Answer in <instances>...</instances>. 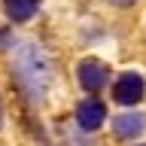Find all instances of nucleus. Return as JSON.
Segmentation results:
<instances>
[{"label":"nucleus","instance_id":"nucleus-8","mask_svg":"<svg viewBox=\"0 0 146 146\" xmlns=\"http://www.w3.org/2000/svg\"><path fill=\"white\" fill-rule=\"evenodd\" d=\"M0 128H3V98H0Z\"/></svg>","mask_w":146,"mask_h":146},{"label":"nucleus","instance_id":"nucleus-7","mask_svg":"<svg viewBox=\"0 0 146 146\" xmlns=\"http://www.w3.org/2000/svg\"><path fill=\"white\" fill-rule=\"evenodd\" d=\"M110 3H113V6H131L134 0H110Z\"/></svg>","mask_w":146,"mask_h":146},{"label":"nucleus","instance_id":"nucleus-5","mask_svg":"<svg viewBox=\"0 0 146 146\" xmlns=\"http://www.w3.org/2000/svg\"><path fill=\"white\" fill-rule=\"evenodd\" d=\"M143 131H146V116H143V113H125V116L113 119V134L122 137V140L140 137Z\"/></svg>","mask_w":146,"mask_h":146},{"label":"nucleus","instance_id":"nucleus-2","mask_svg":"<svg viewBox=\"0 0 146 146\" xmlns=\"http://www.w3.org/2000/svg\"><path fill=\"white\" fill-rule=\"evenodd\" d=\"M146 94V82L140 73H122L116 79V85H113V100L116 104H125V107H131V104H140Z\"/></svg>","mask_w":146,"mask_h":146},{"label":"nucleus","instance_id":"nucleus-4","mask_svg":"<svg viewBox=\"0 0 146 146\" xmlns=\"http://www.w3.org/2000/svg\"><path fill=\"white\" fill-rule=\"evenodd\" d=\"M107 79H110L107 64H100V61H82L79 64V85L85 91H100L107 85Z\"/></svg>","mask_w":146,"mask_h":146},{"label":"nucleus","instance_id":"nucleus-6","mask_svg":"<svg viewBox=\"0 0 146 146\" xmlns=\"http://www.w3.org/2000/svg\"><path fill=\"white\" fill-rule=\"evenodd\" d=\"M3 9L12 21H27V18L36 15L40 9V0H3Z\"/></svg>","mask_w":146,"mask_h":146},{"label":"nucleus","instance_id":"nucleus-3","mask_svg":"<svg viewBox=\"0 0 146 146\" xmlns=\"http://www.w3.org/2000/svg\"><path fill=\"white\" fill-rule=\"evenodd\" d=\"M104 119H107V110H104V104L94 98L82 100L79 107H76V122H79L82 131H98L100 125H104Z\"/></svg>","mask_w":146,"mask_h":146},{"label":"nucleus","instance_id":"nucleus-1","mask_svg":"<svg viewBox=\"0 0 146 146\" xmlns=\"http://www.w3.org/2000/svg\"><path fill=\"white\" fill-rule=\"evenodd\" d=\"M12 73H15L18 88L25 91L31 100L43 98L49 82H52V64L46 58V52L34 43H21L15 52V61H12Z\"/></svg>","mask_w":146,"mask_h":146}]
</instances>
